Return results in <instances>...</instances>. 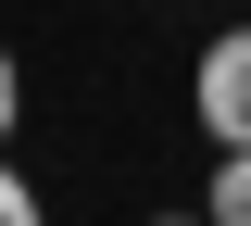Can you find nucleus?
Wrapping results in <instances>:
<instances>
[{"label":"nucleus","mask_w":251,"mask_h":226,"mask_svg":"<svg viewBox=\"0 0 251 226\" xmlns=\"http://www.w3.org/2000/svg\"><path fill=\"white\" fill-rule=\"evenodd\" d=\"M188 113H201L214 151H251V25L201 38V63H188Z\"/></svg>","instance_id":"1"},{"label":"nucleus","mask_w":251,"mask_h":226,"mask_svg":"<svg viewBox=\"0 0 251 226\" xmlns=\"http://www.w3.org/2000/svg\"><path fill=\"white\" fill-rule=\"evenodd\" d=\"M0 226H50V214H38V189L13 176V163H0Z\"/></svg>","instance_id":"3"},{"label":"nucleus","mask_w":251,"mask_h":226,"mask_svg":"<svg viewBox=\"0 0 251 226\" xmlns=\"http://www.w3.org/2000/svg\"><path fill=\"white\" fill-rule=\"evenodd\" d=\"M25 126V63H13V50H0V138Z\"/></svg>","instance_id":"4"},{"label":"nucleus","mask_w":251,"mask_h":226,"mask_svg":"<svg viewBox=\"0 0 251 226\" xmlns=\"http://www.w3.org/2000/svg\"><path fill=\"white\" fill-rule=\"evenodd\" d=\"M151 226H214V214H151Z\"/></svg>","instance_id":"5"},{"label":"nucleus","mask_w":251,"mask_h":226,"mask_svg":"<svg viewBox=\"0 0 251 226\" xmlns=\"http://www.w3.org/2000/svg\"><path fill=\"white\" fill-rule=\"evenodd\" d=\"M201 214H214V226H251V151H214V176H201Z\"/></svg>","instance_id":"2"}]
</instances>
